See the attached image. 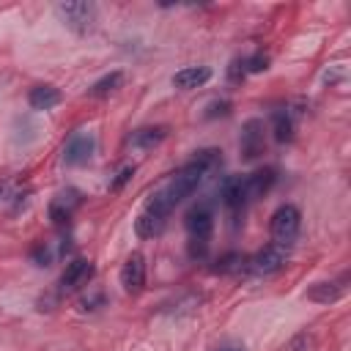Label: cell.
I'll return each mask as SVG.
<instances>
[{
	"instance_id": "cell-24",
	"label": "cell",
	"mask_w": 351,
	"mask_h": 351,
	"mask_svg": "<svg viewBox=\"0 0 351 351\" xmlns=\"http://www.w3.org/2000/svg\"><path fill=\"white\" fill-rule=\"evenodd\" d=\"M228 112H230V104L228 101H211L206 118H217V115H228Z\"/></svg>"
},
{
	"instance_id": "cell-5",
	"label": "cell",
	"mask_w": 351,
	"mask_h": 351,
	"mask_svg": "<svg viewBox=\"0 0 351 351\" xmlns=\"http://www.w3.org/2000/svg\"><path fill=\"white\" fill-rule=\"evenodd\" d=\"M285 263H288V250L280 247V244H269V247L258 250V252L247 261L250 271H255V274H277Z\"/></svg>"
},
{
	"instance_id": "cell-19",
	"label": "cell",
	"mask_w": 351,
	"mask_h": 351,
	"mask_svg": "<svg viewBox=\"0 0 351 351\" xmlns=\"http://www.w3.org/2000/svg\"><path fill=\"white\" fill-rule=\"evenodd\" d=\"M313 348H315V335L313 332H299L288 343V351H313Z\"/></svg>"
},
{
	"instance_id": "cell-15",
	"label": "cell",
	"mask_w": 351,
	"mask_h": 351,
	"mask_svg": "<svg viewBox=\"0 0 351 351\" xmlns=\"http://www.w3.org/2000/svg\"><path fill=\"white\" fill-rule=\"evenodd\" d=\"M165 222H167L165 217H156L151 211H140V217L134 219V233L140 239H154V236H159L165 230Z\"/></svg>"
},
{
	"instance_id": "cell-25",
	"label": "cell",
	"mask_w": 351,
	"mask_h": 351,
	"mask_svg": "<svg viewBox=\"0 0 351 351\" xmlns=\"http://www.w3.org/2000/svg\"><path fill=\"white\" fill-rule=\"evenodd\" d=\"M49 250L47 247H36L33 250V261H36V266H49Z\"/></svg>"
},
{
	"instance_id": "cell-3",
	"label": "cell",
	"mask_w": 351,
	"mask_h": 351,
	"mask_svg": "<svg viewBox=\"0 0 351 351\" xmlns=\"http://www.w3.org/2000/svg\"><path fill=\"white\" fill-rule=\"evenodd\" d=\"M299 225H302V214H299V208L296 206H291V203H285V206H280L274 214H271V244H280V247H291L293 241H296V236H299Z\"/></svg>"
},
{
	"instance_id": "cell-10",
	"label": "cell",
	"mask_w": 351,
	"mask_h": 351,
	"mask_svg": "<svg viewBox=\"0 0 351 351\" xmlns=\"http://www.w3.org/2000/svg\"><path fill=\"white\" fill-rule=\"evenodd\" d=\"M77 206H80V192L77 189H66V192H60L49 203V219L55 225H69V219H71V214H74Z\"/></svg>"
},
{
	"instance_id": "cell-21",
	"label": "cell",
	"mask_w": 351,
	"mask_h": 351,
	"mask_svg": "<svg viewBox=\"0 0 351 351\" xmlns=\"http://www.w3.org/2000/svg\"><path fill=\"white\" fill-rule=\"evenodd\" d=\"M77 307H80V313H93V310L104 307V293H101V291H90L88 296H82V299L77 302Z\"/></svg>"
},
{
	"instance_id": "cell-8",
	"label": "cell",
	"mask_w": 351,
	"mask_h": 351,
	"mask_svg": "<svg viewBox=\"0 0 351 351\" xmlns=\"http://www.w3.org/2000/svg\"><path fill=\"white\" fill-rule=\"evenodd\" d=\"M121 285L126 293H140L145 285V258L140 252H132L126 263L121 266Z\"/></svg>"
},
{
	"instance_id": "cell-2",
	"label": "cell",
	"mask_w": 351,
	"mask_h": 351,
	"mask_svg": "<svg viewBox=\"0 0 351 351\" xmlns=\"http://www.w3.org/2000/svg\"><path fill=\"white\" fill-rule=\"evenodd\" d=\"M58 14L60 19L66 22L69 30H74L77 36H88L96 30V19H99V11L93 3H85V0H71V3H58Z\"/></svg>"
},
{
	"instance_id": "cell-16",
	"label": "cell",
	"mask_w": 351,
	"mask_h": 351,
	"mask_svg": "<svg viewBox=\"0 0 351 351\" xmlns=\"http://www.w3.org/2000/svg\"><path fill=\"white\" fill-rule=\"evenodd\" d=\"M343 296V288L337 282H315L307 288V299L310 302H318V304H332Z\"/></svg>"
},
{
	"instance_id": "cell-22",
	"label": "cell",
	"mask_w": 351,
	"mask_h": 351,
	"mask_svg": "<svg viewBox=\"0 0 351 351\" xmlns=\"http://www.w3.org/2000/svg\"><path fill=\"white\" fill-rule=\"evenodd\" d=\"M244 263H247V258H244V255L230 252V255H225V258L219 261L217 271H239V269H244Z\"/></svg>"
},
{
	"instance_id": "cell-20",
	"label": "cell",
	"mask_w": 351,
	"mask_h": 351,
	"mask_svg": "<svg viewBox=\"0 0 351 351\" xmlns=\"http://www.w3.org/2000/svg\"><path fill=\"white\" fill-rule=\"evenodd\" d=\"M241 69H244V74H261V71H266V69H269V55L258 52V55L247 58V60L241 63Z\"/></svg>"
},
{
	"instance_id": "cell-17",
	"label": "cell",
	"mask_w": 351,
	"mask_h": 351,
	"mask_svg": "<svg viewBox=\"0 0 351 351\" xmlns=\"http://www.w3.org/2000/svg\"><path fill=\"white\" fill-rule=\"evenodd\" d=\"M121 85H123V71H110V74H104L101 80H96V82L88 88V96L101 99V96H110L112 90H118Z\"/></svg>"
},
{
	"instance_id": "cell-14",
	"label": "cell",
	"mask_w": 351,
	"mask_h": 351,
	"mask_svg": "<svg viewBox=\"0 0 351 351\" xmlns=\"http://www.w3.org/2000/svg\"><path fill=\"white\" fill-rule=\"evenodd\" d=\"M165 137H167V129H165V126H143V129L132 132L129 145H132V148H143V151H145V148L159 145Z\"/></svg>"
},
{
	"instance_id": "cell-6",
	"label": "cell",
	"mask_w": 351,
	"mask_h": 351,
	"mask_svg": "<svg viewBox=\"0 0 351 351\" xmlns=\"http://www.w3.org/2000/svg\"><path fill=\"white\" fill-rule=\"evenodd\" d=\"M239 148H241V156H244V159H258V156L263 154L266 140H263V121H261V118L244 121L241 137H239Z\"/></svg>"
},
{
	"instance_id": "cell-27",
	"label": "cell",
	"mask_w": 351,
	"mask_h": 351,
	"mask_svg": "<svg viewBox=\"0 0 351 351\" xmlns=\"http://www.w3.org/2000/svg\"><path fill=\"white\" fill-rule=\"evenodd\" d=\"M217 351H247L244 346H236V343H230V346H222V348H217Z\"/></svg>"
},
{
	"instance_id": "cell-28",
	"label": "cell",
	"mask_w": 351,
	"mask_h": 351,
	"mask_svg": "<svg viewBox=\"0 0 351 351\" xmlns=\"http://www.w3.org/2000/svg\"><path fill=\"white\" fill-rule=\"evenodd\" d=\"M3 192H5V186H3V184H0V197H3Z\"/></svg>"
},
{
	"instance_id": "cell-13",
	"label": "cell",
	"mask_w": 351,
	"mask_h": 351,
	"mask_svg": "<svg viewBox=\"0 0 351 351\" xmlns=\"http://www.w3.org/2000/svg\"><path fill=\"white\" fill-rule=\"evenodd\" d=\"M60 90L55 85H36L30 93H27V104L33 110H52L55 104H60Z\"/></svg>"
},
{
	"instance_id": "cell-12",
	"label": "cell",
	"mask_w": 351,
	"mask_h": 351,
	"mask_svg": "<svg viewBox=\"0 0 351 351\" xmlns=\"http://www.w3.org/2000/svg\"><path fill=\"white\" fill-rule=\"evenodd\" d=\"M274 184V170L266 167V170H255L252 176H244V189H247V200H255V197H263Z\"/></svg>"
},
{
	"instance_id": "cell-1",
	"label": "cell",
	"mask_w": 351,
	"mask_h": 351,
	"mask_svg": "<svg viewBox=\"0 0 351 351\" xmlns=\"http://www.w3.org/2000/svg\"><path fill=\"white\" fill-rule=\"evenodd\" d=\"M211 230H214V208L211 203H197L189 208L186 214V233H189V255L192 258H203L211 241Z\"/></svg>"
},
{
	"instance_id": "cell-26",
	"label": "cell",
	"mask_w": 351,
	"mask_h": 351,
	"mask_svg": "<svg viewBox=\"0 0 351 351\" xmlns=\"http://www.w3.org/2000/svg\"><path fill=\"white\" fill-rule=\"evenodd\" d=\"M228 74H230V80H233V82H239V80L244 77V69H241V63H239V60H236V63H230V71H228Z\"/></svg>"
},
{
	"instance_id": "cell-23",
	"label": "cell",
	"mask_w": 351,
	"mask_h": 351,
	"mask_svg": "<svg viewBox=\"0 0 351 351\" xmlns=\"http://www.w3.org/2000/svg\"><path fill=\"white\" fill-rule=\"evenodd\" d=\"M134 173H137V167H134V165H126V167L115 176V181L110 184V192H121V189H123V184H126V181H132V176H134Z\"/></svg>"
},
{
	"instance_id": "cell-4",
	"label": "cell",
	"mask_w": 351,
	"mask_h": 351,
	"mask_svg": "<svg viewBox=\"0 0 351 351\" xmlns=\"http://www.w3.org/2000/svg\"><path fill=\"white\" fill-rule=\"evenodd\" d=\"M93 151H96V137L90 132H77L69 137V143L63 148V165L66 167H82L90 162Z\"/></svg>"
},
{
	"instance_id": "cell-7",
	"label": "cell",
	"mask_w": 351,
	"mask_h": 351,
	"mask_svg": "<svg viewBox=\"0 0 351 351\" xmlns=\"http://www.w3.org/2000/svg\"><path fill=\"white\" fill-rule=\"evenodd\" d=\"M219 197H222L225 208H228L233 217H239V214L244 211V206H247L244 178H241V176H228V178L222 181V186H219Z\"/></svg>"
},
{
	"instance_id": "cell-9",
	"label": "cell",
	"mask_w": 351,
	"mask_h": 351,
	"mask_svg": "<svg viewBox=\"0 0 351 351\" xmlns=\"http://www.w3.org/2000/svg\"><path fill=\"white\" fill-rule=\"evenodd\" d=\"M90 277H93V263L85 258H74L66 263V269L60 274V285H63V291H74V288L85 285Z\"/></svg>"
},
{
	"instance_id": "cell-18",
	"label": "cell",
	"mask_w": 351,
	"mask_h": 351,
	"mask_svg": "<svg viewBox=\"0 0 351 351\" xmlns=\"http://www.w3.org/2000/svg\"><path fill=\"white\" fill-rule=\"evenodd\" d=\"M271 123H274V140L277 143H291L293 140V118L291 112H274L271 115Z\"/></svg>"
},
{
	"instance_id": "cell-11",
	"label": "cell",
	"mask_w": 351,
	"mask_h": 351,
	"mask_svg": "<svg viewBox=\"0 0 351 351\" xmlns=\"http://www.w3.org/2000/svg\"><path fill=\"white\" fill-rule=\"evenodd\" d=\"M211 80V69L208 66H186L181 71H176L173 77V85L181 88V90H192V88H200Z\"/></svg>"
}]
</instances>
